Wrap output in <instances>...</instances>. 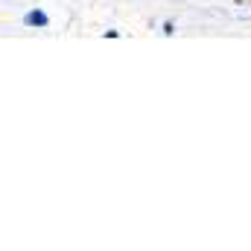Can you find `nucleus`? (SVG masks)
<instances>
[{"instance_id": "1", "label": "nucleus", "mask_w": 251, "mask_h": 251, "mask_svg": "<svg viewBox=\"0 0 251 251\" xmlns=\"http://www.w3.org/2000/svg\"><path fill=\"white\" fill-rule=\"evenodd\" d=\"M24 24H26V26H47L50 21H47V15H44V12H29V15L24 18Z\"/></svg>"}]
</instances>
